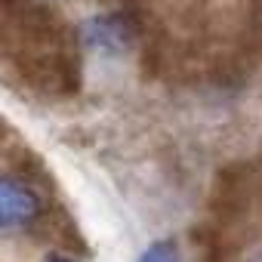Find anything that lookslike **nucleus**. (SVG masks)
<instances>
[{
	"mask_svg": "<svg viewBox=\"0 0 262 262\" xmlns=\"http://www.w3.org/2000/svg\"><path fill=\"white\" fill-rule=\"evenodd\" d=\"M256 201H259V173L250 164H228L213 179L207 210L213 222L237 234V228H244L253 219Z\"/></svg>",
	"mask_w": 262,
	"mask_h": 262,
	"instance_id": "f257e3e1",
	"label": "nucleus"
},
{
	"mask_svg": "<svg viewBox=\"0 0 262 262\" xmlns=\"http://www.w3.org/2000/svg\"><path fill=\"white\" fill-rule=\"evenodd\" d=\"M198 262H237V234L207 219L191 231Z\"/></svg>",
	"mask_w": 262,
	"mask_h": 262,
	"instance_id": "39448f33",
	"label": "nucleus"
},
{
	"mask_svg": "<svg viewBox=\"0 0 262 262\" xmlns=\"http://www.w3.org/2000/svg\"><path fill=\"white\" fill-rule=\"evenodd\" d=\"M253 262H262V253H259V256H256V259H253Z\"/></svg>",
	"mask_w": 262,
	"mask_h": 262,
	"instance_id": "9d476101",
	"label": "nucleus"
},
{
	"mask_svg": "<svg viewBox=\"0 0 262 262\" xmlns=\"http://www.w3.org/2000/svg\"><path fill=\"white\" fill-rule=\"evenodd\" d=\"M47 262H77L74 256H68V253H62V250H56V253H50L47 256Z\"/></svg>",
	"mask_w": 262,
	"mask_h": 262,
	"instance_id": "6e6552de",
	"label": "nucleus"
},
{
	"mask_svg": "<svg viewBox=\"0 0 262 262\" xmlns=\"http://www.w3.org/2000/svg\"><path fill=\"white\" fill-rule=\"evenodd\" d=\"M7 136H10V123H7L4 117H0V142H4Z\"/></svg>",
	"mask_w": 262,
	"mask_h": 262,
	"instance_id": "1a4fd4ad",
	"label": "nucleus"
},
{
	"mask_svg": "<svg viewBox=\"0 0 262 262\" xmlns=\"http://www.w3.org/2000/svg\"><path fill=\"white\" fill-rule=\"evenodd\" d=\"M139 262H182V256H179V247L173 241H155L151 247H145Z\"/></svg>",
	"mask_w": 262,
	"mask_h": 262,
	"instance_id": "0eeeda50",
	"label": "nucleus"
},
{
	"mask_svg": "<svg viewBox=\"0 0 262 262\" xmlns=\"http://www.w3.org/2000/svg\"><path fill=\"white\" fill-rule=\"evenodd\" d=\"M83 43L102 56H117L136 40V22L126 13H99L80 28Z\"/></svg>",
	"mask_w": 262,
	"mask_h": 262,
	"instance_id": "20e7f679",
	"label": "nucleus"
},
{
	"mask_svg": "<svg viewBox=\"0 0 262 262\" xmlns=\"http://www.w3.org/2000/svg\"><path fill=\"white\" fill-rule=\"evenodd\" d=\"M25 80L50 96H65L74 93L80 83V68L68 53H34L22 62Z\"/></svg>",
	"mask_w": 262,
	"mask_h": 262,
	"instance_id": "7ed1b4c3",
	"label": "nucleus"
},
{
	"mask_svg": "<svg viewBox=\"0 0 262 262\" xmlns=\"http://www.w3.org/2000/svg\"><path fill=\"white\" fill-rule=\"evenodd\" d=\"M43 213V198L28 179L0 176V234L34 228Z\"/></svg>",
	"mask_w": 262,
	"mask_h": 262,
	"instance_id": "f03ea898",
	"label": "nucleus"
},
{
	"mask_svg": "<svg viewBox=\"0 0 262 262\" xmlns=\"http://www.w3.org/2000/svg\"><path fill=\"white\" fill-rule=\"evenodd\" d=\"M37 225H43V234H47L62 253H86V237L80 234L77 222H74L68 213H62V210L43 213Z\"/></svg>",
	"mask_w": 262,
	"mask_h": 262,
	"instance_id": "423d86ee",
	"label": "nucleus"
}]
</instances>
